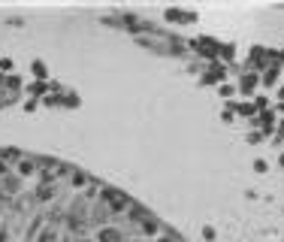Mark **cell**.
<instances>
[{
  "label": "cell",
  "mask_w": 284,
  "mask_h": 242,
  "mask_svg": "<svg viewBox=\"0 0 284 242\" xmlns=\"http://www.w3.org/2000/svg\"><path fill=\"white\" fill-rule=\"evenodd\" d=\"M36 170H39V161H36V158H25V155L12 164V173L18 175V179H33Z\"/></svg>",
  "instance_id": "cell-2"
},
{
  "label": "cell",
  "mask_w": 284,
  "mask_h": 242,
  "mask_svg": "<svg viewBox=\"0 0 284 242\" xmlns=\"http://www.w3.org/2000/svg\"><path fill=\"white\" fill-rule=\"evenodd\" d=\"M36 242H58V227H42V233H39Z\"/></svg>",
  "instance_id": "cell-5"
},
{
  "label": "cell",
  "mask_w": 284,
  "mask_h": 242,
  "mask_svg": "<svg viewBox=\"0 0 284 242\" xmlns=\"http://www.w3.org/2000/svg\"><path fill=\"white\" fill-rule=\"evenodd\" d=\"M97 242H127V236L121 233V227H100Z\"/></svg>",
  "instance_id": "cell-4"
},
{
  "label": "cell",
  "mask_w": 284,
  "mask_h": 242,
  "mask_svg": "<svg viewBox=\"0 0 284 242\" xmlns=\"http://www.w3.org/2000/svg\"><path fill=\"white\" fill-rule=\"evenodd\" d=\"M55 191H58V182H46V179H42V182L36 185V191H33V194H36V203L55 200Z\"/></svg>",
  "instance_id": "cell-3"
},
{
  "label": "cell",
  "mask_w": 284,
  "mask_h": 242,
  "mask_svg": "<svg viewBox=\"0 0 284 242\" xmlns=\"http://www.w3.org/2000/svg\"><path fill=\"white\" fill-rule=\"evenodd\" d=\"M100 200L109 206V215H124L127 206L133 203L127 194H121V191H112V188H106V194H100Z\"/></svg>",
  "instance_id": "cell-1"
},
{
  "label": "cell",
  "mask_w": 284,
  "mask_h": 242,
  "mask_svg": "<svg viewBox=\"0 0 284 242\" xmlns=\"http://www.w3.org/2000/svg\"><path fill=\"white\" fill-rule=\"evenodd\" d=\"M33 76H36L39 82H42V79L49 76V73H46V64H42V61H33Z\"/></svg>",
  "instance_id": "cell-6"
},
{
  "label": "cell",
  "mask_w": 284,
  "mask_h": 242,
  "mask_svg": "<svg viewBox=\"0 0 284 242\" xmlns=\"http://www.w3.org/2000/svg\"><path fill=\"white\" fill-rule=\"evenodd\" d=\"M12 173V167L6 164V161H0V179H6V175Z\"/></svg>",
  "instance_id": "cell-7"
}]
</instances>
